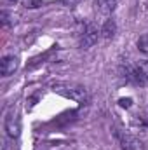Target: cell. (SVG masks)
<instances>
[{
	"instance_id": "6da1fadb",
	"label": "cell",
	"mask_w": 148,
	"mask_h": 150,
	"mask_svg": "<svg viewBox=\"0 0 148 150\" xmlns=\"http://www.w3.org/2000/svg\"><path fill=\"white\" fill-rule=\"evenodd\" d=\"M99 33H101V32H98V28H96L92 23H85V25L82 26L80 33H78V44H80V47H82V49L92 47V45L98 42Z\"/></svg>"
},
{
	"instance_id": "7a4b0ae2",
	"label": "cell",
	"mask_w": 148,
	"mask_h": 150,
	"mask_svg": "<svg viewBox=\"0 0 148 150\" xmlns=\"http://www.w3.org/2000/svg\"><path fill=\"white\" fill-rule=\"evenodd\" d=\"M54 91L63 93L65 96L72 98L75 101H85L87 100V89L82 86H77V84H58V86H54Z\"/></svg>"
},
{
	"instance_id": "3957f363",
	"label": "cell",
	"mask_w": 148,
	"mask_h": 150,
	"mask_svg": "<svg viewBox=\"0 0 148 150\" xmlns=\"http://www.w3.org/2000/svg\"><path fill=\"white\" fill-rule=\"evenodd\" d=\"M5 131L11 138H18L21 133V122H19V117L14 110H11L5 117Z\"/></svg>"
},
{
	"instance_id": "277c9868",
	"label": "cell",
	"mask_w": 148,
	"mask_h": 150,
	"mask_svg": "<svg viewBox=\"0 0 148 150\" xmlns=\"http://www.w3.org/2000/svg\"><path fill=\"white\" fill-rule=\"evenodd\" d=\"M115 136H117L118 145H120V149L122 150H140V142H138L132 134L117 129V131H115Z\"/></svg>"
},
{
	"instance_id": "5b68a950",
	"label": "cell",
	"mask_w": 148,
	"mask_h": 150,
	"mask_svg": "<svg viewBox=\"0 0 148 150\" xmlns=\"http://www.w3.org/2000/svg\"><path fill=\"white\" fill-rule=\"evenodd\" d=\"M18 67H19L18 56L7 54V56H4L2 61H0V74H2V77H9V75H12L18 70Z\"/></svg>"
},
{
	"instance_id": "8992f818",
	"label": "cell",
	"mask_w": 148,
	"mask_h": 150,
	"mask_svg": "<svg viewBox=\"0 0 148 150\" xmlns=\"http://www.w3.org/2000/svg\"><path fill=\"white\" fill-rule=\"evenodd\" d=\"M115 33H117V23L113 19H106L101 26V37L110 40V38L115 37Z\"/></svg>"
},
{
	"instance_id": "52a82bcc",
	"label": "cell",
	"mask_w": 148,
	"mask_h": 150,
	"mask_svg": "<svg viewBox=\"0 0 148 150\" xmlns=\"http://www.w3.org/2000/svg\"><path fill=\"white\" fill-rule=\"evenodd\" d=\"M96 7H98V11H99L101 14L108 16V14H111V12L115 11L117 0H96Z\"/></svg>"
},
{
	"instance_id": "ba28073f",
	"label": "cell",
	"mask_w": 148,
	"mask_h": 150,
	"mask_svg": "<svg viewBox=\"0 0 148 150\" xmlns=\"http://www.w3.org/2000/svg\"><path fill=\"white\" fill-rule=\"evenodd\" d=\"M138 51H140L141 54L148 56V33L138 38Z\"/></svg>"
},
{
	"instance_id": "9c48e42d",
	"label": "cell",
	"mask_w": 148,
	"mask_h": 150,
	"mask_svg": "<svg viewBox=\"0 0 148 150\" xmlns=\"http://www.w3.org/2000/svg\"><path fill=\"white\" fill-rule=\"evenodd\" d=\"M132 124H134V127H138L140 131H143V129H147L148 127V120L145 119V117H141V115H134Z\"/></svg>"
},
{
	"instance_id": "30bf717a",
	"label": "cell",
	"mask_w": 148,
	"mask_h": 150,
	"mask_svg": "<svg viewBox=\"0 0 148 150\" xmlns=\"http://www.w3.org/2000/svg\"><path fill=\"white\" fill-rule=\"evenodd\" d=\"M2 25H4V26H9V25H11V21H9V12H7V11H2Z\"/></svg>"
},
{
	"instance_id": "8fae6325",
	"label": "cell",
	"mask_w": 148,
	"mask_h": 150,
	"mask_svg": "<svg viewBox=\"0 0 148 150\" xmlns=\"http://www.w3.org/2000/svg\"><path fill=\"white\" fill-rule=\"evenodd\" d=\"M25 5L26 7H38V5H42V0H26Z\"/></svg>"
},
{
	"instance_id": "7c38bea8",
	"label": "cell",
	"mask_w": 148,
	"mask_h": 150,
	"mask_svg": "<svg viewBox=\"0 0 148 150\" xmlns=\"http://www.w3.org/2000/svg\"><path fill=\"white\" fill-rule=\"evenodd\" d=\"M131 101H132L131 98H122V100H118V105H120V107L129 108V107H131Z\"/></svg>"
},
{
	"instance_id": "4fadbf2b",
	"label": "cell",
	"mask_w": 148,
	"mask_h": 150,
	"mask_svg": "<svg viewBox=\"0 0 148 150\" xmlns=\"http://www.w3.org/2000/svg\"><path fill=\"white\" fill-rule=\"evenodd\" d=\"M140 67H141V70H143V74H145V79H147V82H148V61L141 63Z\"/></svg>"
},
{
	"instance_id": "5bb4252c",
	"label": "cell",
	"mask_w": 148,
	"mask_h": 150,
	"mask_svg": "<svg viewBox=\"0 0 148 150\" xmlns=\"http://www.w3.org/2000/svg\"><path fill=\"white\" fill-rule=\"evenodd\" d=\"M61 2H63L65 5H68V7H73V5H77L80 0H61Z\"/></svg>"
},
{
	"instance_id": "9a60e30c",
	"label": "cell",
	"mask_w": 148,
	"mask_h": 150,
	"mask_svg": "<svg viewBox=\"0 0 148 150\" xmlns=\"http://www.w3.org/2000/svg\"><path fill=\"white\" fill-rule=\"evenodd\" d=\"M12 2H14V0H12Z\"/></svg>"
}]
</instances>
